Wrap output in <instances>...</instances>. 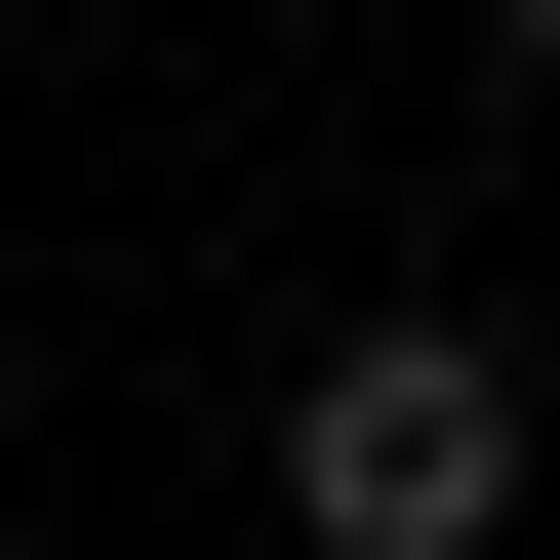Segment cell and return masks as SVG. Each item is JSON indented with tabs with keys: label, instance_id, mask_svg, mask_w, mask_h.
<instances>
[{
	"label": "cell",
	"instance_id": "obj_1",
	"mask_svg": "<svg viewBox=\"0 0 560 560\" xmlns=\"http://www.w3.org/2000/svg\"><path fill=\"white\" fill-rule=\"evenodd\" d=\"M280 521L320 560H521V320H320L280 361Z\"/></svg>",
	"mask_w": 560,
	"mask_h": 560
},
{
	"label": "cell",
	"instance_id": "obj_2",
	"mask_svg": "<svg viewBox=\"0 0 560 560\" xmlns=\"http://www.w3.org/2000/svg\"><path fill=\"white\" fill-rule=\"evenodd\" d=\"M480 40H521V81H560V0H480Z\"/></svg>",
	"mask_w": 560,
	"mask_h": 560
},
{
	"label": "cell",
	"instance_id": "obj_3",
	"mask_svg": "<svg viewBox=\"0 0 560 560\" xmlns=\"http://www.w3.org/2000/svg\"><path fill=\"white\" fill-rule=\"evenodd\" d=\"M0 560H81V521H0Z\"/></svg>",
	"mask_w": 560,
	"mask_h": 560
}]
</instances>
